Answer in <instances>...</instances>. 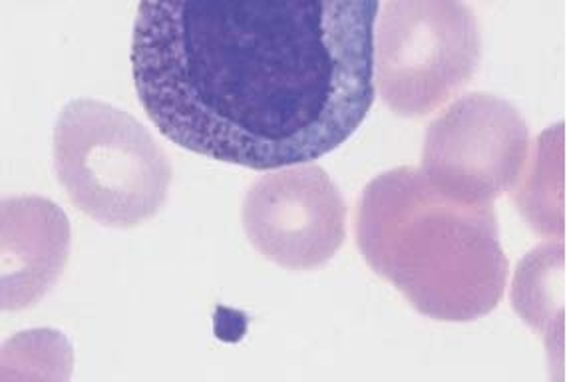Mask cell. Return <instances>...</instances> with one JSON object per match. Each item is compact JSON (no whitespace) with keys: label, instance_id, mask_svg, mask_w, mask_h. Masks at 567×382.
<instances>
[{"label":"cell","instance_id":"cell-9","mask_svg":"<svg viewBox=\"0 0 567 382\" xmlns=\"http://www.w3.org/2000/svg\"><path fill=\"white\" fill-rule=\"evenodd\" d=\"M559 130V126H558ZM556 127L548 130L534 154L529 152L528 164L522 174V184L516 192V204L529 226L538 234L564 237V134L556 142Z\"/></svg>","mask_w":567,"mask_h":382},{"label":"cell","instance_id":"cell-8","mask_svg":"<svg viewBox=\"0 0 567 382\" xmlns=\"http://www.w3.org/2000/svg\"><path fill=\"white\" fill-rule=\"evenodd\" d=\"M564 269L566 247L551 237L519 261L512 289L514 309L546 339L551 354H564Z\"/></svg>","mask_w":567,"mask_h":382},{"label":"cell","instance_id":"cell-4","mask_svg":"<svg viewBox=\"0 0 567 382\" xmlns=\"http://www.w3.org/2000/svg\"><path fill=\"white\" fill-rule=\"evenodd\" d=\"M482 59L464 0H384L374 24V89L402 118H422L468 84Z\"/></svg>","mask_w":567,"mask_h":382},{"label":"cell","instance_id":"cell-6","mask_svg":"<svg viewBox=\"0 0 567 382\" xmlns=\"http://www.w3.org/2000/svg\"><path fill=\"white\" fill-rule=\"evenodd\" d=\"M241 224L265 259L291 271H309L329 264L341 249L347 204L323 167H279L247 189Z\"/></svg>","mask_w":567,"mask_h":382},{"label":"cell","instance_id":"cell-1","mask_svg":"<svg viewBox=\"0 0 567 382\" xmlns=\"http://www.w3.org/2000/svg\"><path fill=\"white\" fill-rule=\"evenodd\" d=\"M381 0H140L132 76L176 146L271 172L344 144L371 112Z\"/></svg>","mask_w":567,"mask_h":382},{"label":"cell","instance_id":"cell-2","mask_svg":"<svg viewBox=\"0 0 567 382\" xmlns=\"http://www.w3.org/2000/svg\"><path fill=\"white\" fill-rule=\"evenodd\" d=\"M354 237L372 271L434 321H476L506 291L508 259L492 206L441 196L421 169L396 167L364 187Z\"/></svg>","mask_w":567,"mask_h":382},{"label":"cell","instance_id":"cell-3","mask_svg":"<svg viewBox=\"0 0 567 382\" xmlns=\"http://www.w3.org/2000/svg\"><path fill=\"white\" fill-rule=\"evenodd\" d=\"M52 159L74 207L117 229L156 216L174 177L164 147L146 127L100 100H74L60 112Z\"/></svg>","mask_w":567,"mask_h":382},{"label":"cell","instance_id":"cell-7","mask_svg":"<svg viewBox=\"0 0 567 382\" xmlns=\"http://www.w3.org/2000/svg\"><path fill=\"white\" fill-rule=\"evenodd\" d=\"M70 254L64 211L44 197H10L2 204V309L39 303L59 281Z\"/></svg>","mask_w":567,"mask_h":382},{"label":"cell","instance_id":"cell-5","mask_svg":"<svg viewBox=\"0 0 567 382\" xmlns=\"http://www.w3.org/2000/svg\"><path fill=\"white\" fill-rule=\"evenodd\" d=\"M528 157V124L518 110L492 94H468L426 130L421 174L441 196L492 206L518 186Z\"/></svg>","mask_w":567,"mask_h":382}]
</instances>
